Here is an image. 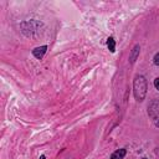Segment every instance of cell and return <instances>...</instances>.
<instances>
[{
  "label": "cell",
  "mask_w": 159,
  "mask_h": 159,
  "mask_svg": "<svg viewBox=\"0 0 159 159\" xmlns=\"http://www.w3.org/2000/svg\"><path fill=\"white\" fill-rule=\"evenodd\" d=\"M133 92L137 101H143L147 94V81L143 76H137L133 82Z\"/></svg>",
  "instance_id": "obj_1"
},
{
  "label": "cell",
  "mask_w": 159,
  "mask_h": 159,
  "mask_svg": "<svg viewBox=\"0 0 159 159\" xmlns=\"http://www.w3.org/2000/svg\"><path fill=\"white\" fill-rule=\"evenodd\" d=\"M46 46H40V47H36L35 50H32V53H34V56L36 57V58H42L43 57V55H45V52H46Z\"/></svg>",
  "instance_id": "obj_2"
},
{
  "label": "cell",
  "mask_w": 159,
  "mask_h": 159,
  "mask_svg": "<svg viewBox=\"0 0 159 159\" xmlns=\"http://www.w3.org/2000/svg\"><path fill=\"white\" fill-rule=\"evenodd\" d=\"M124 155H125V149H119L111 155V159H123Z\"/></svg>",
  "instance_id": "obj_3"
},
{
  "label": "cell",
  "mask_w": 159,
  "mask_h": 159,
  "mask_svg": "<svg viewBox=\"0 0 159 159\" xmlns=\"http://www.w3.org/2000/svg\"><path fill=\"white\" fill-rule=\"evenodd\" d=\"M139 46L137 45V46H134V48H133V51H132V53H130V57H129V60H130V62L133 63L134 61H135V58H137V56H138V53H139Z\"/></svg>",
  "instance_id": "obj_4"
},
{
  "label": "cell",
  "mask_w": 159,
  "mask_h": 159,
  "mask_svg": "<svg viewBox=\"0 0 159 159\" xmlns=\"http://www.w3.org/2000/svg\"><path fill=\"white\" fill-rule=\"evenodd\" d=\"M107 46H108V48H109L111 52H114V51H116V42H114V39H113V37H108V40H107Z\"/></svg>",
  "instance_id": "obj_5"
},
{
  "label": "cell",
  "mask_w": 159,
  "mask_h": 159,
  "mask_svg": "<svg viewBox=\"0 0 159 159\" xmlns=\"http://www.w3.org/2000/svg\"><path fill=\"white\" fill-rule=\"evenodd\" d=\"M154 63H155L157 66H159V52L154 56Z\"/></svg>",
  "instance_id": "obj_6"
},
{
  "label": "cell",
  "mask_w": 159,
  "mask_h": 159,
  "mask_svg": "<svg viewBox=\"0 0 159 159\" xmlns=\"http://www.w3.org/2000/svg\"><path fill=\"white\" fill-rule=\"evenodd\" d=\"M154 86H155V88H157V89L159 91V77L154 80Z\"/></svg>",
  "instance_id": "obj_7"
},
{
  "label": "cell",
  "mask_w": 159,
  "mask_h": 159,
  "mask_svg": "<svg viewBox=\"0 0 159 159\" xmlns=\"http://www.w3.org/2000/svg\"><path fill=\"white\" fill-rule=\"evenodd\" d=\"M143 159H147V158H143Z\"/></svg>",
  "instance_id": "obj_8"
}]
</instances>
